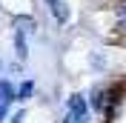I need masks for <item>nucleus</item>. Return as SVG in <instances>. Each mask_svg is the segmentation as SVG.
Here are the masks:
<instances>
[{
	"mask_svg": "<svg viewBox=\"0 0 126 123\" xmlns=\"http://www.w3.org/2000/svg\"><path fill=\"white\" fill-rule=\"evenodd\" d=\"M66 112L78 123H92V106H89L86 94H80V92H72L66 97Z\"/></svg>",
	"mask_w": 126,
	"mask_h": 123,
	"instance_id": "nucleus-1",
	"label": "nucleus"
},
{
	"mask_svg": "<svg viewBox=\"0 0 126 123\" xmlns=\"http://www.w3.org/2000/svg\"><path fill=\"white\" fill-rule=\"evenodd\" d=\"M49 15H52V20H55L57 26H66L72 20V6L66 3V0H49Z\"/></svg>",
	"mask_w": 126,
	"mask_h": 123,
	"instance_id": "nucleus-2",
	"label": "nucleus"
},
{
	"mask_svg": "<svg viewBox=\"0 0 126 123\" xmlns=\"http://www.w3.org/2000/svg\"><path fill=\"white\" fill-rule=\"evenodd\" d=\"M12 31H20L26 37L37 34V20H34V15H15L12 17Z\"/></svg>",
	"mask_w": 126,
	"mask_h": 123,
	"instance_id": "nucleus-3",
	"label": "nucleus"
},
{
	"mask_svg": "<svg viewBox=\"0 0 126 123\" xmlns=\"http://www.w3.org/2000/svg\"><path fill=\"white\" fill-rule=\"evenodd\" d=\"M12 46H15V57L20 63L29 60V37L26 34H20V31H15V37H12Z\"/></svg>",
	"mask_w": 126,
	"mask_h": 123,
	"instance_id": "nucleus-4",
	"label": "nucleus"
},
{
	"mask_svg": "<svg viewBox=\"0 0 126 123\" xmlns=\"http://www.w3.org/2000/svg\"><path fill=\"white\" fill-rule=\"evenodd\" d=\"M34 92H37V86H34L32 77L20 80V83H17V103H29V100L34 97Z\"/></svg>",
	"mask_w": 126,
	"mask_h": 123,
	"instance_id": "nucleus-5",
	"label": "nucleus"
},
{
	"mask_svg": "<svg viewBox=\"0 0 126 123\" xmlns=\"http://www.w3.org/2000/svg\"><path fill=\"white\" fill-rule=\"evenodd\" d=\"M89 66L94 72H106V54L103 52H89Z\"/></svg>",
	"mask_w": 126,
	"mask_h": 123,
	"instance_id": "nucleus-6",
	"label": "nucleus"
},
{
	"mask_svg": "<svg viewBox=\"0 0 126 123\" xmlns=\"http://www.w3.org/2000/svg\"><path fill=\"white\" fill-rule=\"evenodd\" d=\"M9 123H26V109H17L15 115H9Z\"/></svg>",
	"mask_w": 126,
	"mask_h": 123,
	"instance_id": "nucleus-7",
	"label": "nucleus"
},
{
	"mask_svg": "<svg viewBox=\"0 0 126 123\" xmlns=\"http://www.w3.org/2000/svg\"><path fill=\"white\" fill-rule=\"evenodd\" d=\"M9 115H12V112H9V106H6V103H0V123L9 120Z\"/></svg>",
	"mask_w": 126,
	"mask_h": 123,
	"instance_id": "nucleus-8",
	"label": "nucleus"
},
{
	"mask_svg": "<svg viewBox=\"0 0 126 123\" xmlns=\"http://www.w3.org/2000/svg\"><path fill=\"white\" fill-rule=\"evenodd\" d=\"M118 17H123V20H126V0H120V6H118Z\"/></svg>",
	"mask_w": 126,
	"mask_h": 123,
	"instance_id": "nucleus-9",
	"label": "nucleus"
},
{
	"mask_svg": "<svg viewBox=\"0 0 126 123\" xmlns=\"http://www.w3.org/2000/svg\"><path fill=\"white\" fill-rule=\"evenodd\" d=\"M60 123H78V120H75V117H72L69 112H66V115H63V120H60Z\"/></svg>",
	"mask_w": 126,
	"mask_h": 123,
	"instance_id": "nucleus-10",
	"label": "nucleus"
},
{
	"mask_svg": "<svg viewBox=\"0 0 126 123\" xmlns=\"http://www.w3.org/2000/svg\"><path fill=\"white\" fill-rule=\"evenodd\" d=\"M0 72H3V60H0Z\"/></svg>",
	"mask_w": 126,
	"mask_h": 123,
	"instance_id": "nucleus-11",
	"label": "nucleus"
},
{
	"mask_svg": "<svg viewBox=\"0 0 126 123\" xmlns=\"http://www.w3.org/2000/svg\"><path fill=\"white\" fill-rule=\"evenodd\" d=\"M103 3H109V0H103Z\"/></svg>",
	"mask_w": 126,
	"mask_h": 123,
	"instance_id": "nucleus-12",
	"label": "nucleus"
}]
</instances>
